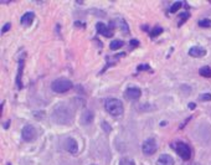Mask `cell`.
Wrapping results in <instances>:
<instances>
[{
  "mask_svg": "<svg viewBox=\"0 0 211 165\" xmlns=\"http://www.w3.org/2000/svg\"><path fill=\"white\" fill-rule=\"evenodd\" d=\"M52 119L59 123V124H67L70 123V120L72 119V114L70 112V109L64 106V104H59L55 109H53V113H52Z\"/></svg>",
  "mask_w": 211,
  "mask_h": 165,
  "instance_id": "obj_1",
  "label": "cell"
},
{
  "mask_svg": "<svg viewBox=\"0 0 211 165\" xmlns=\"http://www.w3.org/2000/svg\"><path fill=\"white\" fill-rule=\"evenodd\" d=\"M104 108H106V111L111 116H114V117L121 116L123 113V103L119 99H117V98H108V99H106Z\"/></svg>",
  "mask_w": 211,
  "mask_h": 165,
  "instance_id": "obj_2",
  "label": "cell"
},
{
  "mask_svg": "<svg viewBox=\"0 0 211 165\" xmlns=\"http://www.w3.org/2000/svg\"><path fill=\"white\" fill-rule=\"evenodd\" d=\"M171 148L174 149L178 155L183 159V160H189L191 158V148L184 142H175L171 144Z\"/></svg>",
  "mask_w": 211,
  "mask_h": 165,
  "instance_id": "obj_3",
  "label": "cell"
},
{
  "mask_svg": "<svg viewBox=\"0 0 211 165\" xmlns=\"http://www.w3.org/2000/svg\"><path fill=\"white\" fill-rule=\"evenodd\" d=\"M72 88V82L67 78H57L51 83V89L56 93H65Z\"/></svg>",
  "mask_w": 211,
  "mask_h": 165,
  "instance_id": "obj_4",
  "label": "cell"
},
{
  "mask_svg": "<svg viewBox=\"0 0 211 165\" xmlns=\"http://www.w3.org/2000/svg\"><path fill=\"white\" fill-rule=\"evenodd\" d=\"M158 149V144L155 142V139H153V138H149L147 139L143 145H142V150L145 155H151V154H154Z\"/></svg>",
  "mask_w": 211,
  "mask_h": 165,
  "instance_id": "obj_5",
  "label": "cell"
},
{
  "mask_svg": "<svg viewBox=\"0 0 211 165\" xmlns=\"http://www.w3.org/2000/svg\"><path fill=\"white\" fill-rule=\"evenodd\" d=\"M21 137L25 142H31L36 138V129L32 125H25L23 128V132H21Z\"/></svg>",
  "mask_w": 211,
  "mask_h": 165,
  "instance_id": "obj_6",
  "label": "cell"
},
{
  "mask_svg": "<svg viewBox=\"0 0 211 165\" xmlns=\"http://www.w3.org/2000/svg\"><path fill=\"white\" fill-rule=\"evenodd\" d=\"M142 96V92H140V89L138 87H129L127 88L126 91V97L130 101H136V99H139Z\"/></svg>",
  "mask_w": 211,
  "mask_h": 165,
  "instance_id": "obj_7",
  "label": "cell"
},
{
  "mask_svg": "<svg viewBox=\"0 0 211 165\" xmlns=\"http://www.w3.org/2000/svg\"><path fill=\"white\" fill-rule=\"evenodd\" d=\"M65 149L71 153V154H76L78 152V145H77V142H76L73 138H67L65 140Z\"/></svg>",
  "mask_w": 211,
  "mask_h": 165,
  "instance_id": "obj_8",
  "label": "cell"
},
{
  "mask_svg": "<svg viewBox=\"0 0 211 165\" xmlns=\"http://www.w3.org/2000/svg\"><path fill=\"white\" fill-rule=\"evenodd\" d=\"M96 29H97V32L98 34L106 36V38H112V35H113L112 30L107 25H104L103 23H97V25H96Z\"/></svg>",
  "mask_w": 211,
  "mask_h": 165,
  "instance_id": "obj_9",
  "label": "cell"
},
{
  "mask_svg": "<svg viewBox=\"0 0 211 165\" xmlns=\"http://www.w3.org/2000/svg\"><path fill=\"white\" fill-rule=\"evenodd\" d=\"M189 55L193 57H202L206 55V50L204 47H200V46H194L189 50Z\"/></svg>",
  "mask_w": 211,
  "mask_h": 165,
  "instance_id": "obj_10",
  "label": "cell"
},
{
  "mask_svg": "<svg viewBox=\"0 0 211 165\" xmlns=\"http://www.w3.org/2000/svg\"><path fill=\"white\" fill-rule=\"evenodd\" d=\"M157 165H174V159L168 154H163L158 158Z\"/></svg>",
  "mask_w": 211,
  "mask_h": 165,
  "instance_id": "obj_11",
  "label": "cell"
},
{
  "mask_svg": "<svg viewBox=\"0 0 211 165\" xmlns=\"http://www.w3.org/2000/svg\"><path fill=\"white\" fill-rule=\"evenodd\" d=\"M23 70H24V59L21 57L19 60V68H17V76H16V83L19 88H23L21 84V76H23Z\"/></svg>",
  "mask_w": 211,
  "mask_h": 165,
  "instance_id": "obj_12",
  "label": "cell"
},
{
  "mask_svg": "<svg viewBox=\"0 0 211 165\" xmlns=\"http://www.w3.org/2000/svg\"><path fill=\"white\" fill-rule=\"evenodd\" d=\"M34 19H35V14L32 11H27L21 17V24L23 25H31V23L34 21Z\"/></svg>",
  "mask_w": 211,
  "mask_h": 165,
  "instance_id": "obj_13",
  "label": "cell"
},
{
  "mask_svg": "<svg viewBox=\"0 0 211 165\" xmlns=\"http://www.w3.org/2000/svg\"><path fill=\"white\" fill-rule=\"evenodd\" d=\"M82 123L83 124H89L92 120H93V113L91 111H86L83 114H82Z\"/></svg>",
  "mask_w": 211,
  "mask_h": 165,
  "instance_id": "obj_14",
  "label": "cell"
},
{
  "mask_svg": "<svg viewBox=\"0 0 211 165\" xmlns=\"http://www.w3.org/2000/svg\"><path fill=\"white\" fill-rule=\"evenodd\" d=\"M199 73L202 76V77H206V78H210L211 77V68L209 66H204L199 70Z\"/></svg>",
  "mask_w": 211,
  "mask_h": 165,
  "instance_id": "obj_15",
  "label": "cell"
},
{
  "mask_svg": "<svg viewBox=\"0 0 211 165\" xmlns=\"http://www.w3.org/2000/svg\"><path fill=\"white\" fill-rule=\"evenodd\" d=\"M122 46H123V41H122V40H113V41L109 44V48H111L112 51L118 50V48H121Z\"/></svg>",
  "mask_w": 211,
  "mask_h": 165,
  "instance_id": "obj_16",
  "label": "cell"
},
{
  "mask_svg": "<svg viewBox=\"0 0 211 165\" xmlns=\"http://www.w3.org/2000/svg\"><path fill=\"white\" fill-rule=\"evenodd\" d=\"M181 6H183V2H175L174 4L171 5V8H170V13H173V14L176 13Z\"/></svg>",
  "mask_w": 211,
  "mask_h": 165,
  "instance_id": "obj_17",
  "label": "cell"
},
{
  "mask_svg": "<svg viewBox=\"0 0 211 165\" xmlns=\"http://www.w3.org/2000/svg\"><path fill=\"white\" fill-rule=\"evenodd\" d=\"M199 26H201V27H211V20L210 19H201V20H199Z\"/></svg>",
  "mask_w": 211,
  "mask_h": 165,
  "instance_id": "obj_18",
  "label": "cell"
},
{
  "mask_svg": "<svg viewBox=\"0 0 211 165\" xmlns=\"http://www.w3.org/2000/svg\"><path fill=\"white\" fill-rule=\"evenodd\" d=\"M119 165H136V163H134L132 159H129V158H123V159H121Z\"/></svg>",
  "mask_w": 211,
  "mask_h": 165,
  "instance_id": "obj_19",
  "label": "cell"
},
{
  "mask_svg": "<svg viewBox=\"0 0 211 165\" xmlns=\"http://www.w3.org/2000/svg\"><path fill=\"white\" fill-rule=\"evenodd\" d=\"M199 99H200V101H204V102L211 101V95H210V93H202V95L199 96Z\"/></svg>",
  "mask_w": 211,
  "mask_h": 165,
  "instance_id": "obj_20",
  "label": "cell"
},
{
  "mask_svg": "<svg viewBox=\"0 0 211 165\" xmlns=\"http://www.w3.org/2000/svg\"><path fill=\"white\" fill-rule=\"evenodd\" d=\"M162 32H163V29L158 26V27H155L154 30L151 31V36H158V35H160Z\"/></svg>",
  "mask_w": 211,
  "mask_h": 165,
  "instance_id": "obj_21",
  "label": "cell"
},
{
  "mask_svg": "<svg viewBox=\"0 0 211 165\" xmlns=\"http://www.w3.org/2000/svg\"><path fill=\"white\" fill-rule=\"evenodd\" d=\"M102 128L106 131V132H111L112 131V128H111V125L107 123V122H102Z\"/></svg>",
  "mask_w": 211,
  "mask_h": 165,
  "instance_id": "obj_22",
  "label": "cell"
},
{
  "mask_svg": "<svg viewBox=\"0 0 211 165\" xmlns=\"http://www.w3.org/2000/svg\"><path fill=\"white\" fill-rule=\"evenodd\" d=\"M189 16H190V15H189V13H185V14H183V15H181V20L179 21V26H180V25H183V23H185V20L187 19Z\"/></svg>",
  "mask_w": 211,
  "mask_h": 165,
  "instance_id": "obj_23",
  "label": "cell"
},
{
  "mask_svg": "<svg viewBox=\"0 0 211 165\" xmlns=\"http://www.w3.org/2000/svg\"><path fill=\"white\" fill-rule=\"evenodd\" d=\"M10 27H11V25H10V23H8V24H6V25H5V26L2 29V34H5V32H6V31H8Z\"/></svg>",
  "mask_w": 211,
  "mask_h": 165,
  "instance_id": "obj_24",
  "label": "cell"
},
{
  "mask_svg": "<svg viewBox=\"0 0 211 165\" xmlns=\"http://www.w3.org/2000/svg\"><path fill=\"white\" fill-rule=\"evenodd\" d=\"M142 70H149L150 71V67L148 65H140V66H138V71H142Z\"/></svg>",
  "mask_w": 211,
  "mask_h": 165,
  "instance_id": "obj_25",
  "label": "cell"
},
{
  "mask_svg": "<svg viewBox=\"0 0 211 165\" xmlns=\"http://www.w3.org/2000/svg\"><path fill=\"white\" fill-rule=\"evenodd\" d=\"M138 45H139V41H138V40H132V41H130V46H132V47H133V46H138Z\"/></svg>",
  "mask_w": 211,
  "mask_h": 165,
  "instance_id": "obj_26",
  "label": "cell"
},
{
  "mask_svg": "<svg viewBox=\"0 0 211 165\" xmlns=\"http://www.w3.org/2000/svg\"><path fill=\"white\" fill-rule=\"evenodd\" d=\"M189 108L190 109H195L196 108V104L195 103H189Z\"/></svg>",
  "mask_w": 211,
  "mask_h": 165,
  "instance_id": "obj_27",
  "label": "cell"
}]
</instances>
